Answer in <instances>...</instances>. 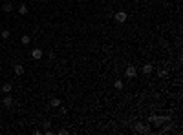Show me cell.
I'll use <instances>...</instances> for the list:
<instances>
[{
  "mask_svg": "<svg viewBox=\"0 0 183 135\" xmlns=\"http://www.w3.org/2000/svg\"><path fill=\"white\" fill-rule=\"evenodd\" d=\"M28 11H29V7L26 6V4H22V6H18V13H20V15H28Z\"/></svg>",
  "mask_w": 183,
  "mask_h": 135,
  "instance_id": "9",
  "label": "cell"
},
{
  "mask_svg": "<svg viewBox=\"0 0 183 135\" xmlns=\"http://www.w3.org/2000/svg\"><path fill=\"white\" fill-rule=\"evenodd\" d=\"M0 37H2L4 40H7V38L11 37V33H9V29H2V31H0Z\"/></svg>",
  "mask_w": 183,
  "mask_h": 135,
  "instance_id": "10",
  "label": "cell"
},
{
  "mask_svg": "<svg viewBox=\"0 0 183 135\" xmlns=\"http://www.w3.org/2000/svg\"><path fill=\"white\" fill-rule=\"evenodd\" d=\"M49 106H51V108H59V106H61V101H59V99H51V101H49Z\"/></svg>",
  "mask_w": 183,
  "mask_h": 135,
  "instance_id": "12",
  "label": "cell"
},
{
  "mask_svg": "<svg viewBox=\"0 0 183 135\" xmlns=\"http://www.w3.org/2000/svg\"><path fill=\"white\" fill-rule=\"evenodd\" d=\"M113 88H115V89H123V81H115V82H113Z\"/></svg>",
  "mask_w": 183,
  "mask_h": 135,
  "instance_id": "13",
  "label": "cell"
},
{
  "mask_svg": "<svg viewBox=\"0 0 183 135\" xmlns=\"http://www.w3.org/2000/svg\"><path fill=\"white\" fill-rule=\"evenodd\" d=\"M11 89H13V84H11V82H6V84L2 86V91H4V93H9Z\"/></svg>",
  "mask_w": 183,
  "mask_h": 135,
  "instance_id": "8",
  "label": "cell"
},
{
  "mask_svg": "<svg viewBox=\"0 0 183 135\" xmlns=\"http://www.w3.org/2000/svg\"><path fill=\"white\" fill-rule=\"evenodd\" d=\"M42 55H44V51H42V49H33V51H31V57L33 58H35V60H38V58H42Z\"/></svg>",
  "mask_w": 183,
  "mask_h": 135,
  "instance_id": "4",
  "label": "cell"
},
{
  "mask_svg": "<svg viewBox=\"0 0 183 135\" xmlns=\"http://www.w3.org/2000/svg\"><path fill=\"white\" fill-rule=\"evenodd\" d=\"M157 75H159V77H165L167 71H165V69H159V71H157Z\"/></svg>",
  "mask_w": 183,
  "mask_h": 135,
  "instance_id": "14",
  "label": "cell"
},
{
  "mask_svg": "<svg viewBox=\"0 0 183 135\" xmlns=\"http://www.w3.org/2000/svg\"><path fill=\"white\" fill-rule=\"evenodd\" d=\"M20 42L24 44V46H28L29 42H31V37H29V35H22V38H20Z\"/></svg>",
  "mask_w": 183,
  "mask_h": 135,
  "instance_id": "11",
  "label": "cell"
},
{
  "mask_svg": "<svg viewBox=\"0 0 183 135\" xmlns=\"http://www.w3.org/2000/svg\"><path fill=\"white\" fill-rule=\"evenodd\" d=\"M2 102H4V106H6V108H11V106H13V97L7 93L6 97H4V101H2Z\"/></svg>",
  "mask_w": 183,
  "mask_h": 135,
  "instance_id": "3",
  "label": "cell"
},
{
  "mask_svg": "<svg viewBox=\"0 0 183 135\" xmlns=\"http://www.w3.org/2000/svg\"><path fill=\"white\" fill-rule=\"evenodd\" d=\"M113 20L119 22V24H123V22H126V20H128V15H126L125 11H117L115 15H113Z\"/></svg>",
  "mask_w": 183,
  "mask_h": 135,
  "instance_id": "1",
  "label": "cell"
},
{
  "mask_svg": "<svg viewBox=\"0 0 183 135\" xmlns=\"http://www.w3.org/2000/svg\"><path fill=\"white\" fill-rule=\"evenodd\" d=\"M2 9H4L6 13H11V11H13V4H11V2H6V4L2 6Z\"/></svg>",
  "mask_w": 183,
  "mask_h": 135,
  "instance_id": "7",
  "label": "cell"
},
{
  "mask_svg": "<svg viewBox=\"0 0 183 135\" xmlns=\"http://www.w3.org/2000/svg\"><path fill=\"white\" fill-rule=\"evenodd\" d=\"M125 75H126V79H136V75H137V69H136V66H128L126 69H125Z\"/></svg>",
  "mask_w": 183,
  "mask_h": 135,
  "instance_id": "2",
  "label": "cell"
},
{
  "mask_svg": "<svg viewBox=\"0 0 183 135\" xmlns=\"http://www.w3.org/2000/svg\"><path fill=\"white\" fill-rule=\"evenodd\" d=\"M13 69H15V75H22L24 73V66H22V64H15Z\"/></svg>",
  "mask_w": 183,
  "mask_h": 135,
  "instance_id": "6",
  "label": "cell"
},
{
  "mask_svg": "<svg viewBox=\"0 0 183 135\" xmlns=\"http://www.w3.org/2000/svg\"><path fill=\"white\" fill-rule=\"evenodd\" d=\"M152 71H154V66H152V64H143V73L145 75H150Z\"/></svg>",
  "mask_w": 183,
  "mask_h": 135,
  "instance_id": "5",
  "label": "cell"
},
{
  "mask_svg": "<svg viewBox=\"0 0 183 135\" xmlns=\"http://www.w3.org/2000/svg\"><path fill=\"white\" fill-rule=\"evenodd\" d=\"M42 126H44V130H48V128H49V121H44Z\"/></svg>",
  "mask_w": 183,
  "mask_h": 135,
  "instance_id": "15",
  "label": "cell"
},
{
  "mask_svg": "<svg viewBox=\"0 0 183 135\" xmlns=\"http://www.w3.org/2000/svg\"><path fill=\"white\" fill-rule=\"evenodd\" d=\"M41 2H44V4H46V2H48V0H41Z\"/></svg>",
  "mask_w": 183,
  "mask_h": 135,
  "instance_id": "16",
  "label": "cell"
}]
</instances>
